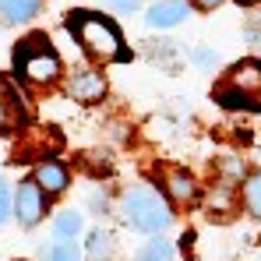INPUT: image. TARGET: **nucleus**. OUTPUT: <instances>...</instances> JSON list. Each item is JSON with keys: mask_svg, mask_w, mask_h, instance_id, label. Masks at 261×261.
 Wrapping results in <instances>:
<instances>
[{"mask_svg": "<svg viewBox=\"0 0 261 261\" xmlns=\"http://www.w3.org/2000/svg\"><path fill=\"white\" fill-rule=\"evenodd\" d=\"M67 29L71 36L82 43L88 57L95 60H124V39L117 32V25L102 14H92V11H71L67 14Z\"/></svg>", "mask_w": 261, "mask_h": 261, "instance_id": "obj_1", "label": "nucleus"}, {"mask_svg": "<svg viewBox=\"0 0 261 261\" xmlns=\"http://www.w3.org/2000/svg\"><path fill=\"white\" fill-rule=\"evenodd\" d=\"M14 71H18L21 78L36 82V85L57 82V74H60V57H57V49L49 46V39H46L43 32H36V36H29V39L18 43V49H14Z\"/></svg>", "mask_w": 261, "mask_h": 261, "instance_id": "obj_2", "label": "nucleus"}, {"mask_svg": "<svg viewBox=\"0 0 261 261\" xmlns=\"http://www.w3.org/2000/svg\"><path fill=\"white\" fill-rule=\"evenodd\" d=\"M124 219L134 229H141V233H163V229H170L173 212H170V205H166V198L159 191L130 187L124 194Z\"/></svg>", "mask_w": 261, "mask_h": 261, "instance_id": "obj_3", "label": "nucleus"}, {"mask_svg": "<svg viewBox=\"0 0 261 261\" xmlns=\"http://www.w3.org/2000/svg\"><path fill=\"white\" fill-rule=\"evenodd\" d=\"M29 120V106L21 88L14 85L11 78H0V134H14L25 127Z\"/></svg>", "mask_w": 261, "mask_h": 261, "instance_id": "obj_4", "label": "nucleus"}, {"mask_svg": "<svg viewBox=\"0 0 261 261\" xmlns=\"http://www.w3.org/2000/svg\"><path fill=\"white\" fill-rule=\"evenodd\" d=\"M14 216L25 229H32L46 216V194L36 180H21L18 184V198H14Z\"/></svg>", "mask_w": 261, "mask_h": 261, "instance_id": "obj_5", "label": "nucleus"}, {"mask_svg": "<svg viewBox=\"0 0 261 261\" xmlns=\"http://www.w3.org/2000/svg\"><path fill=\"white\" fill-rule=\"evenodd\" d=\"M187 18V4L184 0H155L148 11H145V25L148 29H176L180 21Z\"/></svg>", "mask_w": 261, "mask_h": 261, "instance_id": "obj_6", "label": "nucleus"}, {"mask_svg": "<svg viewBox=\"0 0 261 261\" xmlns=\"http://www.w3.org/2000/svg\"><path fill=\"white\" fill-rule=\"evenodd\" d=\"M67 95L78 99V102H99V99L106 95V82H102V74H95V71H78V74L67 82Z\"/></svg>", "mask_w": 261, "mask_h": 261, "instance_id": "obj_7", "label": "nucleus"}, {"mask_svg": "<svg viewBox=\"0 0 261 261\" xmlns=\"http://www.w3.org/2000/svg\"><path fill=\"white\" fill-rule=\"evenodd\" d=\"M226 85L240 88V92H247V95L261 92V60H244V64H237V67L229 71Z\"/></svg>", "mask_w": 261, "mask_h": 261, "instance_id": "obj_8", "label": "nucleus"}, {"mask_svg": "<svg viewBox=\"0 0 261 261\" xmlns=\"http://www.w3.org/2000/svg\"><path fill=\"white\" fill-rule=\"evenodd\" d=\"M67 180H71V176H67V170H64L60 163H43V166L36 170V184L46 187L49 194H60V191L67 187Z\"/></svg>", "mask_w": 261, "mask_h": 261, "instance_id": "obj_9", "label": "nucleus"}, {"mask_svg": "<svg viewBox=\"0 0 261 261\" xmlns=\"http://www.w3.org/2000/svg\"><path fill=\"white\" fill-rule=\"evenodd\" d=\"M78 233H82V212H74V208L57 212V219H53V237L57 240H74Z\"/></svg>", "mask_w": 261, "mask_h": 261, "instance_id": "obj_10", "label": "nucleus"}, {"mask_svg": "<svg viewBox=\"0 0 261 261\" xmlns=\"http://www.w3.org/2000/svg\"><path fill=\"white\" fill-rule=\"evenodd\" d=\"M39 4L43 0H0V14L7 21H29V18H36Z\"/></svg>", "mask_w": 261, "mask_h": 261, "instance_id": "obj_11", "label": "nucleus"}, {"mask_svg": "<svg viewBox=\"0 0 261 261\" xmlns=\"http://www.w3.org/2000/svg\"><path fill=\"white\" fill-rule=\"evenodd\" d=\"M166 191H170V198H176V201H191L194 198V180H191V173H184V170H170L166 173Z\"/></svg>", "mask_w": 261, "mask_h": 261, "instance_id": "obj_12", "label": "nucleus"}, {"mask_svg": "<svg viewBox=\"0 0 261 261\" xmlns=\"http://www.w3.org/2000/svg\"><path fill=\"white\" fill-rule=\"evenodd\" d=\"M138 261H173V244H166L163 237H155V240H148L138 251Z\"/></svg>", "mask_w": 261, "mask_h": 261, "instance_id": "obj_13", "label": "nucleus"}, {"mask_svg": "<svg viewBox=\"0 0 261 261\" xmlns=\"http://www.w3.org/2000/svg\"><path fill=\"white\" fill-rule=\"evenodd\" d=\"M244 205L254 219H261V173H254L244 184Z\"/></svg>", "mask_w": 261, "mask_h": 261, "instance_id": "obj_14", "label": "nucleus"}, {"mask_svg": "<svg viewBox=\"0 0 261 261\" xmlns=\"http://www.w3.org/2000/svg\"><path fill=\"white\" fill-rule=\"evenodd\" d=\"M78 258H82V251H78L74 240H60V244H53V251H49V261H78Z\"/></svg>", "mask_w": 261, "mask_h": 261, "instance_id": "obj_15", "label": "nucleus"}, {"mask_svg": "<svg viewBox=\"0 0 261 261\" xmlns=\"http://www.w3.org/2000/svg\"><path fill=\"white\" fill-rule=\"evenodd\" d=\"M110 251H113V240H110L106 233H92V237H88V254H92V258H106Z\"/></svg>", "mask_w": 261, "mask_h": 261, "instance_id": "obj_16", "label": "nucleus"}, {"mask_svg": "<svg viewBox=\"0 0 261 261\" xmlns=\"http://www.w3.org/2000/svg\"><path fill=\"white\" fill-rule=\"evenodd\" d=\"M7 216H11V191L0 184V226L7 222Z\"/></svg>", "mask_w": 261, "mask_h": 261, "instance_id": "obj_17", "label": "nucleus"}, {"mask_svg": "<svg viewBox=\"0 0 261 261\" xmlns=\"http://www.w3.org/2000/svg\"><path fill=\"white\" fill-rule=\"evenodd\" d=\"M110 4H113L117 11H134V7H138L141 0H110Z\"/></svg>", "mask_w": 261, "mask_h": 261, "instance_id": "obj_18", "label": "nucleus"}, {"mask_svg": "<svg viewBox=\"0 0 261 261\" xmlns=\"http://www.w3.org/2000/svg\"><path fill=\"white\" fill-rule=\"evenodd\" d=\"M194 4H198V7H201V11H212V7H219V4H222V0H194Z\"/></svg>", "mask_w": 261, "mask_h": 261, "instance_id": "obj_19", "label": "nucleus"}, {"mask_svg": "<svg viewBox=\"0 0 261 261\" xmlns=\"http://www.w3.org/2000/svg\"><path fill=\"white\" fill-rule=\"evenodd\" d=\"M237 4H244V7H251V4H261V0H237Z\"/></svg>", "mask_w": 261, "mask_h": 261, "instance_id": "obj_20", "label": "nucleus"}, {"mask_svg": "<svg viewBox=\"0 0 261 261\" xmlns=\"http://www.w3.org/2000/svg\"><path fill=\"white\" fill-rule=\"evenodd\" d=\"M254 39H258V43H261V29H258V32H254Z\"/></svg>", "mask_w": 261, "mask_h": 261, "instance_id": "obj_21", "label": "nucleus"}]
</instances>
